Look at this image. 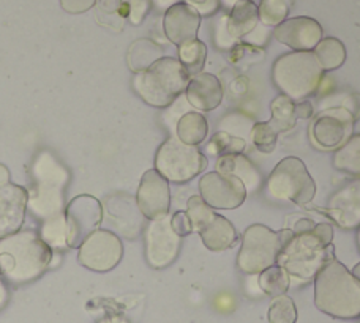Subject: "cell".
<instances>
[{"label":"cell","mask_w":360,"mask_h":323,"mask_svg":"<svg viewBox=\"0 0 360 323\" xmlns=\"http://www.w3.org/2000/svg\"><path fill=\"white\" fill-rule=\"evenodd\" d=\"M53 261V249L34 230H19L0 240V275L15 286L40 277Z\"/></svg>","instance_id":"1"},{"label":"cell","mask_w":360,"mask_h":323,"mask_svg":"<svg viewBox=\"0 0 360 323\" xmlns=\"http://www.w3.org/2000/svg\"><path fill=\"white\" fill-rule=\"evenodd\" d=\"M314 305L333 319L360 317V282L337 257L314 276Z\"/></svg>","instance_id":"2"},{"label":"cell","mask_w":360,"mask_h":323,"mask_svg":"<svg viewBox=\"0 0 360 323\" xmlns=\"http://www.w3.org/2000/svg\"><path fill=\"white\" fill-rule=\"evenodd\" d=\"M68 172L53 154L43 152L34 163V186L29 192L27 209L35 218L48 221L65 215V186Z\"/></svg>","instance_id":"3"},{"label":"cell","mask_w":360,"mask_h":323,"mask_svg":"<svg viewBox=\"0 0 360 323\" xmlns=\"http://www.w3.org/2000/svg\"><path fill=\"white\" fill-rule=\"evenodd\" d=\"M191 76L174 57H162L133 77V88L152 107H168L182 95Z\"/></svg>","instance_id":"4"},{"label":"cell","mask_w":360,"mask_h":323,"mask_svg":"<svg viewBox=\"0 0 360 323\" xmlns=\"http://www.w3.org/2000/svg\"><path fill=\"white\" fill-rule=\"evenodd\" d=\"M323 77L324 70L313 51H291L280 55L272 67L275 87L294 103L305 101L316 93Z\"/></svg>","instance_id":"5"},{"label":"cell","mask_w":360,"mask_h":323,"mask_svg":"<svg viewBox=\"0 0 360 323\" xmlns=\"http://www.w3.org/2000/svg\"><path fill=\"white\" fill-rule=\"evenodd\" d=\"M335 258V246L324 244L311 232L294 234L292 240L280 251L276 265L297 279H314L324 265Z\"/></svg>","instance_id":"6"},{"label":"cell","mask_w":360,"mask_h":323,"mask_svg":"<svg viewBox=\"0 0 360 323\" xmlns=\"http://www.w3.org/2000/svg\"><path fill=\"white\" fill-rule=\"evenodd\" d=\"M269 194L276 200L307 205L316 196V183L304 161L297 157L283 158L267 180Z\"/></svg>","instance_id":"7"},{"label":"cell","mask_w":360,"mask_h":323,"mask_svg":"<svg viewBox=\"0 0 360 323\" xmlns=\"http://www.w3.org/2000/svg\"><path fill=\"white\" fill-rule=\"evenodd\" d=\"M207 158L198 147L184 144L179 138L166 139L155 154V171L171 183H186L202 173Z\"/></svg>","instance_id":"8"},{"label":"cell","mask_w":360,"mask_h":323,"mask_svg":"<svg viewBox=\"0 0 360 323\" xmlns=\"http://www.w3.org/2000/svg\"><path fill=\"white\" fill-rule=\"evenodd\" d=\"M281 251L278 232L264 224L247 228L242 237V246L237 256V267L247 275H259L276 265Z\"/></svg>","instance_id":"9"},{"label":"cell","mask_w":360,"mask_h":323,"mask_svg":"<svg viewBox=\"0 0 360 323\" xmlns=\"http://www.w3.org/2000/svg\"><path fill=\"white\" fill-rule=\"evenodd\" d=\"M101 221L103 205L98 199L81 194L70 200L65 210L68 248H81V244L98 230Z\"/></svg>","instance_id":"10"},{"label":"cell","mask_w":360,"mask_h":323,"mask_svg":"<svg viewBox=\"0 0 360 323\" xmlns=\"http://www.w3.org/2000/svg\"><path fill=\"white\" fill-rule=\"evenodd\" d=\"M124 256V244L111 230L98 229L81 244L78 262L87 270L106 273L119 265Z\"/></svg>","instance_id":"11"},{"label":"cell","mask_w":360,"mask_h":323,"mask_svg":"<svg viewBox=\"0 0 360 323\" xmlns=\"http://www.w3.org/2000/svg\"><path fill=\"white\" fill-rule=\"evenodd\" d=\"M356 117L346 107H332L321 112L311 125V138L323 150H338L354 131Z\"/></svg>","instance_id":"12"},{"label":"cell","mask_w":360,"mask_h":323,"mask_svg":"<svg viewBox=\"0 0 360 323\" xmlns=\"http://www.w3.org/2000/svg\"><path fill=\"white\" fill-rule=\"evenodd\" d=\"M182 237L171 225V215L150 221L146 229V258L152 268L169 267L179 256Z\"/></svg>","instance_id":"13"},{"label":"cell","mask_w":360,"mask_h":323,"mask_svg":"<svg viewBox=\"0 0 360 323\" xmlns=\"http://www.w3.org/2000/svg\"><path fill=\"white\" fill-rule=\"evenodd\" d=\"M247 188L239 178L209 172L199 180V196L214 210H234L245 202Z\"/></svg>","instance_id":"14"},{"label":"cell","mask_w":360,"mask_h":323,"mask_svg":"<svg viewBox=\"0 0 360 323\" xmlns=\"http://www.w3.org/2000/svg\"><path fill=\"white\" fill-rule=\"evenodd\" d=\"M136 205L141 215L149 221H155V219L169 215V182L158 171L149 169L141 178L136 192Z\"/></svg>","instance_id":"15"},{"label":"cell","mask_w":360,"mask_h":323,"mask_svg":"<svg viewBox=\"0 0 360 323\" xmlns=\"http://www.w3.org/2000/svg\"><path fill=\"white\" fill-rule=\"evenodd\" d=\"M274 38L289 49L305 53L313 51L324 38V30L316 19L308 16L289 18L274 29Z\"/></svg>","instance_id":"16"},{"label":"cell","mask_w":360,"mask_h":323,"mask_svg":"<svg viewBox=\"0 0 360 323\" xmlns=\"http://www.w3.org/2000/svg\"><path fill=\"white\" fill-rule=\"evenodd\" d=\"M29 204V191L10 183L0 188V240L22 229Z\"/></svg>","instance_id":"17"},{"label":"cell","mask_w":360,"mask_h":323,"mask_svg":"<svg viewBox=\"0 0 360 323\" xmlns=\"http://www.w3.org/2000/svg\"><path fill=\"white\" fill-rule=\"evenodd\" d=\"M338 228L359 229L360 228V178L345 185L329 200V205L323 210Z\"/></svg>","instance_id":"18"},{"label":"cell","mask_w":360,"mask_h":323,"mask_svg":"<svg viewBox=\"0 0 360 323\" xmlns=\"http://www.w3.org/2000/svg\"><path fill=\"white\" fill-rule=\"evenodd\" d=\"M201 16L185 2H180L165 13L163 29L168 40L182 46V44L193 41L198 38L199 27H201Z\"/></svg>","instance_id":"19"},{"label":"cell","mask_w":360,"mask_h":323,"mask_svg":"<svg viewBox=\"0 0 360 323\" xmlns=\"http://www.w3.org/2000/svg\"><path fill=\"white\" fill-rule=\"evenodd\" d=\"M223 87L215 74L201 73L193 76L185 90V98L198 111H214L223 101Z\"/></svg>","instance_id":"20"},{"label":"cell","mask_w":360,"mask_h":323,"mask_svg":"<svg viewBox=\"0 0 360 323\" xmlns=\"http://www.w3.org/2000/svg\"><path fill=\"white\" fill-rule=\"evenodd\" d=\"M204 246L214 253H221V251L231 249L239 242L237 230L229 221L221 215H215V218L199 232Z\"/></svg>","instance_id":"21"},{"label":"cell","mask_w":360,"mask_h":323,"mask_svg":"<svg viewBox=\"0 0 360 323\" xmlns=\"http://www.w3.org/2000/svg\"><path fill=\"white\" fill-rule=\"evenodd\" d=\"M217 172L239 178L247 192L256 191L261 185V173L245 154H226L217 161Z\"/></svg>","instance_id":"22"},{"label":"cell","mask_w":360,"mask_h":323,"mask_svg":"<svg viewBox=\"0 0 360 323\" xmlns=\"http://www.w3.org/2000/svg\"><path fill=\"white\" fill-rule=\"evenodd\" d=\"M259 24V10L253 0H239L233 5L226 21L229 35L234 40H240L258 27Z\"/></svg>","instance_id":"23"},{"label":"cell","mask_w":360,"mask_h":323,"mask_svg":"<svg viewBox=\"0 0 360 323\" xmlns=\"http://www.w3.org/2000/svg\"><path fill=\"white\" fill-rule=\"evenodd\" d=\"M209 124L201 112H186L177 121V138L184 144L198 147L207 138Z\"/></svg>","instance_id":"24"},{"label":"cell","mask_w":360,"mask_h":323,"mask_svg":"<svg viewBox=\"0 0 360 323\" xmlns=\"http://www.w3.org/2000/svg\"><path fill=\"white\" fill-rule=\"evenodd\" d=\"M128 16H130V5L124 0H96L95 18L105 27L119 32L124 27Z\"/></svg>","instance_id":"25"},{"label":"cell","mask_w":360,"mask_h":323,"mask_svg":"<svg viewBox=\"0 0 360 323\" xmlns=\"http://www.w3.org/2000/svg\"><path fill=\"white\" fill-rule=\"evenodd\" d=\"M163 57V49L150 40H138L134 41L130 51H128L127 60L128 67L133 71L134 74L141 73L150 67V65L155 63Z\"/></svg>","instance_id":"26"},{"label":"cell","mask_w":360,"mask_h":323,"mask_svg":"<svg viewBox=\"0 0 360 323\" xmlns=\"http://www.w3.org/2000/svg\"><path fill=\"white\" fill-rule=\"evenodd\" d=\"M333 167L360 178V134H352L333 154Z\"/></svg>","instance_id":"27"},{"label":"cell","mask_w":360,"mask_h":323,"mask_svg":"<svg viewBox=\"0 0 360 323\" xmlns=\"http://www.w3.org/2000/svg\"><path fill=\"white\" fill-rule=\"evenodd\" d=\"M314 55L321 65V68L326 71L338 70L346 62V48L345 44L335 37H326L318 43V46L313 49Z\"/></svg>","instance_id":"28"},{"label":"cell","mask_w":360,"mask_h":323,"mask_svg":"<svg viewBox=\"0 0 360 323\" xmlns=\"http://www.w3.org/2000/svg\"><path fill=\"white\" fill-rule=\"evenodd\" d=\"M270 124L278 133H286L295 126V103L285 95H278L270 103Z\"/></svg>","instance_id":"29"},{"label":"cell","mask_w":360,"mask_h":323,"mask_svg":"<svg viewBox=\"0 0 360 323\" xmlns=\"http://www.w3.org/2000/svg\"><path fill=\"white\" fill-rule=\"evenodd\" d=\"M205 60H207V46L199 38L179 46V62L184 65L191 77L202 73Z\"/></svg>","instance_id":"30"},{"label":"cell","mask_w":360,"mask_h":323,"mask_svg":"<svg viewBox=\"0 0 360 323\" xmlns=\"http://www.w3.org/2000/svg\"><path fill=\"white\" fill-rule=\"evenodd\" d=\"M289 286H291V276H289L285 268L278 267V265H274L267 270L259 273V287L266 295L274 296H281L286 295Z\"/></svg>","instance_id":"31"},{"label":"cell","mask_w":360,"mask_h":323,"mask_svg":"<svg viewBox=\"0 0 360 323\" xmlns=\"http://www.w3.org/2000/svg\"><path fill=\"white\" fill-rule=\"evenodd\" d=\"M40 237L53 251L67 249L68 242H67L65 215L51 218L48 221H43V225L40 229Z\"/></svg>","instance_id":"32"},{"label":"cell","mask_w":360,"mask_h":323,"mask_svg":"<svg viewBox=\"0 0 360 323\" xmlns=\"http://www.w3.org/2000/svg\"><path fill=\"white\" fill-rule=\"evenodd\" d=\"M259 22L266 27H276L285 22L289 15V6L286 0H261L258 6Z\"/></svg>","instance_id":"33"},{"label":"cell","mask_w":360,"mask_h":323,"mask_svg":"<svg viewBox=\"0 0 360 323\" xmlns=\"http://www.w3.org/2000/svg\"><path fill=\"white\" fill-rule=\"evenodd\" d=\"M186 215H188L193 232H201L212 219L215 218V210L204 202L201 196H191L186 202Z\"/></svg>","instance_id":"34"},{"label":"cell","mask_w":360,"mask_h":323,"mask_svg":"<svg viewBox=\"0 0 360 323\" xmlns=\"http://www.w3.org/2000/svg\"><path fill=\"white\" fill-rule=\"evenodd\" d=\"M297 306L294 300L288 295L276 296L269 306V322L270 323H295L297 322Z\"/></svg>","instance_id":"35"},{"label":"cell","mask_w":360,"mask_h":323,"mask_svg":"<svg viewBox=\"0 0 360 323\" xmlns=\"http://www.w3.org/2000/svg\"><path fill=\"white\" fill-rule=\"evenodd\" d=\"M247 142L242 138H236V136H231L228 133H217L214 138H212L210 144L207 145V150L212 154H217L218 158L226 157V154H240L245 150Z\"/></svg>","instance_id":"36"},{"label":"cell","mask_w":360,"mask_h":323,"mask_svg":"<svg viewBox=\"0 0 360 323\" xmlns=\"http://www.w3.org/2000/svg\"><path fill=\"white\" fill-rule=\"evenodd\" d=\"M278 134L280 133L270 121H259V124H255L252 129V142L261 153H272L275 150Z\"/></svg>","instance_id":"37"},{"label":"cell","mask_w":360,"mask_h":323,"mask_svg":"<svg viewBox=\"0 0 360 323\" xmlns=\"http://www.w3.org/2000/svg\"><path fill=\"white\" fill-rule=\"evenodd\" d=\"M199 16H214L220 10V0H184Z\"/></svg>","instance_id":"38"},{"label":"cell","mask_w":360,"mask_h":323,"mask_svg":"<svg viewBox=\"0 0 360 323\" xmlns=\"http://www.w3.org/2000/svg\"><path fill=\"white\" fill-rule=\"evenodd\" d=\"M171 225L179 237H186L193 232V225H191L190 218H188V215H186V211H182V210L176 211L174 215L171 216Z\"/></svg>","instance_id":"39"},{"label":"cell","mask_w":360,"mask_h":323,"mask_svg":"<svg viewBox=\"0 0 360 323\" xmlns=\"http://www.w3.org/2000/svg\"><path fill=\"white\" fill-rule=\"evenodd\" d=\"M96 0H60L62 8L70 15H79L90 8H94Z\"/></svg>","instance_id":"40"},{"label":"cell","mask_w":360,"mask_h":323,"mask_svg":"<svg viewBox=\"0 0 360 323\" xmlns=\"http://www.w3.org/2000/svg\"><path fill=\"white\" fill-rule=\"evenodd\" d=\"M313 234L316 235L324 244H327V246H329V244H332L333 228H332L330 224H327V223L316 224V225H314V229H313Z\"/></svg>","instance_id":"41"},{"label":"cell","mask_w":360,"mask_h":323,"mask_svg":"<svg viewBox=\"0 0 360 323\" xmlns=\"http://www.w3.org/2000/svg\"><path fill=\"white\" fill-rule=\"evenodd\" d=\"M295 117L302 120H308L313 117V105L308 100L295 103Z\"/></svg>","instance_id":"42"},{"label":"cell","mask_w":360,"mask_h":323,"mask_svg":"<svg viewBox=\"0 0 360 323\" xmlns=\"http://www.w3.org/2000/svg\"><path fill=\"white\" fill-rule=\"evenodd\" d=\"M314 225H316V223L311 221V219H299L297 223H295L294 225V234H308V232H311L314 229Z\"/></svg>","instance_id":"43"},{"label":"cell","mask_w":360,"mask_h":323,"mask_svg":"<svg viewBox=\"0 0 360 323\" xmlns=\"http://www.w3.org/2000/svg\"><path fill=\"white\" fill-rule=\"evenodd\" d=\"M149 4H152L158 10H165V13H166L171 8V6L180 4V0H149Z\"/></svg>","instance_id":"44"},{"label":"cell","mask_w":360,"mask_h":323,"mask_svg":"<svg viewBox=\"0 0 360 323\" xmlns=\"http://www.w3.org/2000/svg\"><path fill=\"white\" fill-rule=\"evenodd\" d=\"M10 185V171L4 164H0V188Z\"/></svg>","instance_id":"45"},{"label":"cell","mask_w":360,"mask_h":323,"mask_svg":"<svg viewBox=\"0 0 360 323\" xmlns=\"http://www.w3.org/2000/svg\"><path fill=\"white\" fill-rule=\"evenodd\" d=\"M98 323H131V322L127 320L125 317H120V315H109V317L101 319Z\"/></svg>","instance_id":"46"},{"label":"cell","mask_w":360,"mask_h":323,"mask_svg":"<svg viewBox=\"0 0 360 323\" xmlns=\"http://www.w3.org/2000/svg\"><path fill=\"white\" fill-rule=\"evenodd\" d=\"M351 273L352 275H354L356 276V279L360 282V262L356 265V267L354 268H352V271H351Z\"/></svg>","instance_id":"47"},{"label":"cell","mask_w":360,"mask_h":323,"mask_svg":"<svg viewBox=\"0 0 360 323\" xmlns=\"http://www.w3.org/2000/svg\"><path fill=\"white\" fill-rule=\"evenodd\" d=\"M4 300H5V290H4L2 282H0V305H2Z\"/></svg>","instance_id":"48"},{"label":"cell","mask_w":360,"mask_h":323,"mask_svg":"<svg viewBox=\"0 0 360 323\" xmlns=\"http://www.w3.org/2000/svg\"><path fill=\"white\" fill-rule=\"evenodd\" d=\"M357 246H359V251H360V228L357 230Z\"/></svg>","instance_id":"49"},{"label":"cell","mask_w":360,"mask_h":323,"mask_svg":"<svg viewBox=\"0 0 360 323\" xmlns=\"http://www.w3.org/2000/svg\"><path fill=\"white\" fill-rule=\"evenodd\" d=\"M359 323H360V322H359Z\"/></svg>","instance_id":"50"}]
</instances>
